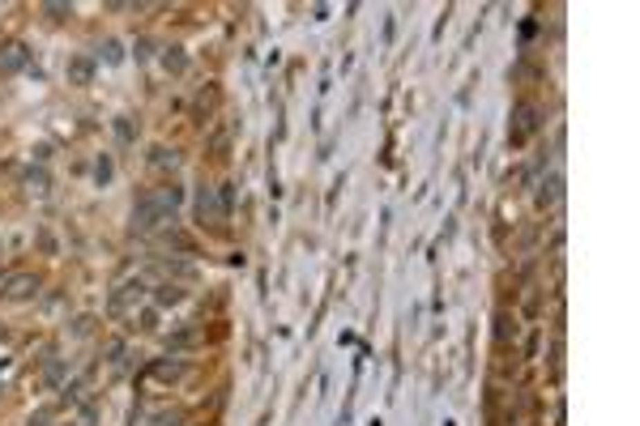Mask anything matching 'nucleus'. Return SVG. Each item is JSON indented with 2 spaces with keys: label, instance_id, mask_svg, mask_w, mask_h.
Returning a JSON list of instances; mask_svg holds the SVG:
<instances>
[{
  "label": "nucleus",
  "instance_id": "f257e3e1",
  "mask_svg": "<svg viewBox=\"0 0 640 426\" xmlns=\"http://www.w3.org/2000/svg\"><path fill=\"white\" fill-rule=\"evenodd\" d=\"M184 205V188L180 184H162V188H150L145 196H137L133 205V231L137 235H150L154 226L176 217V209Z\"/></svg>",
  "mask_w": 640,
  "mask_h": 426
},
{
  "label": "nucleus",
  "instance_id": "f03ea898",
  "mask_svg": "<svg viewBox=\"0 0 640 426\" xmlns=\"http://www.w3.org/2000/svg\"><path fill=\"white\" fill-rule=\"evenodd\" d=\"M39 290H43L39 273H5V278H0V298H5V303H30Z\"/></svg>",
  "mask_w": 640,
  "mask_h": 426
},
{
  "label": "nucleus",
  "instance_id": "7ed1b4c3",
  "mask_svg": "<svg viewBox=\"0 0 640 426\" xmlns=\"http://www.w3.org/2000/svg\"><path fill=\"white\" fill-rule=\"evenodd\" d=\"M538 124H543V119H538V107L534 103H521V107H516L512 111V128H508V145H516V149H521L534 133H538Z\"/></svg>",
  "mask_w": 640,
  "mask_h": 426
},
{
  "label": "nucleus",
  "instance_id": "20e7f679",
  "mask_svg": "<svg viewBox=\"0 0 640 426\" xmlns=\"http://www.w3.org/2000/svg\"><path fill=\"white\" fill-rule=\"evenodd\" d=\"M196 209V222H205V226H223L227 222V209H223V196H218V188H201L192 200Z\"/></svg>",
  "mask_w": 640,
  "mask_h": 426
},
{
  "label": "nucleus",
  "instance_id": "39448f33",
  "mask_svg": "<svg viewBox=\"0 0 640 426\" xmlns=\"http://www.w3.org/2000/svg\"><path fill=\"white\" fill-rule=\"evenodd\" d=\"M141 294H145V282H120V286H115V294H111V303H107V311H111V316L129 311Z\"/></svg>",
  "mask_w": 640,
  "mask_h": 426
},
{
  "label": "nucleus",
  "instance_id": "423d86ee",
  "mask_svg": "<svg viewBox=\"0 0 640 426\" xmlns=\"http://www.w3.org/2000/svg\"><path fill=\"white\" fill-rule=\"evenodd\" d=\"M30 64V47L26 43H5L0 47V72H21Z\"/></svg>",
  "mask_w": 640,
  "mask_h": 426
},
{
  "label": "nucleus",
  "instance_id": "0eeeda50",
  "mask_svg": "<svg viewBox=\"0 0 640 426\" xmlns=\"http://www.w3.org/2000/svg\"><path fill=\"white\" fill-rule=\"evenodd\" d=\"M94 68H98L94 56H73L68 60V86H90L94 81Z\"/></svg>",
  "mask_w": 640,
  "mask_h": 426
},
{
  "label": "nucleus",
  "instance_id": "6e6552de",
  "mask_svg": "<svg viewBox=\"0 0 640 426\" xmlns=\"http://www.w3.org/2000/svg\"><path fill=\"white\" fill-rule=\"evenodd\" d=\"M158 247H171V252H184V256H192V252H196V239H192V235H184L180 226H167V231L158 235Z\"/></svg>",
  "mask_w": 640,
  "mask_h": 426
},
{
  "label": "nucleus",
  "instance_id": "1a4fd4ad",
  "mask_svg": "<svg viewBox=\"0 0 640 426\" xmlns=\"http://www.w3.org/2000/svg\"><path fill=\"white\" fill-rule=\"evenodd\" d=\"M150 375H154V380H162V384H171V380H180V375H184V362L180 358H158L150 367Z\"/></svg>",
  "mask_w": 640,
  "mask_h": 426
},
{
  "label": "nucleus",
  "instance_id": "9d476101",
  "mask_svg": "<svg viewBox=\"0 0 640 426\" xmlns=\"http://www.w3.org/2000/svg\"><path fill=\"white\" fill-rule=\"evenodd\" d=\"M150 166L176 171V166H180V154H176V149H167V145H154V149H150Z\"/></svg>",
  "mask_w": 640,
  "mask_h": 426
},
{
  "label": "nucleus",
  "instance_id": "9b49d317",
  "mask_svg": "<svg viewBox=\"0 0 640 426\" xmlns=\"http://www.w3.org/2000/svg\"><path fill=\"white\" fill-rule=\"evenodd\" d=\"M154 303H158V307H176V303H184V290H180L176 282H162V286L154 290Z\"/></svg>",
  "mask_w": 640,
  "mask_h": 426
},
{
  "label": "nucleus",
  "instance_id": "f8f14e48",
  "mask_svg": "<svg viewBox=\"0 0 640 426\" xmlns=\"http://www.w3.org/2000/svg\"><path fill=\"white\" fill-rule=\"evenodd\" d=\"M21 184H26V188H30V192H39V196H43V192H47V188H52V175H47V171H43V166H30V171H26V175H21Z\"/></svg>",
  "mask_w": 640,
  "mask_h": 426
},
{
  "label": "nucleus",
  "instance_id": "ddd939ff",
  "mask_svg": "<svg viewBox=\"0 0 640 426\" xmlns=\"http://www.w3.org/2000/svg\"><path fill=\"white\" fill-rule=\"evenodd\" d=\"M124 358H129V345L120 341V337L103 341V362H111V367H124Z\"/></svg>",
  "mask_w": 640,
  "mask_h": 426
},
{
  "label": "nucleus",
  "instance_id": "4468645a",
  "mask_svg": "<svg viewBox=\"0 0 640 426\" xmlns=\"http://www.w3.org/2000/svg\"><path fill=\"white\" fill-rule=\"evenodd\" d=\"M559 192H563V180H559V175H551V180H543V188H538V205H555V200H559Z\"/></svg>",
  "mask_w": 640,
  "mask_h": 426
},
{
  "label": "nucleus",
  "instance_id": "2eb2a0df",
  "mask_svg": "<svg viewBox=\"0 0 640 426\" xmlns=\"http://www.w3.org/2000/svg\"><path fill=\"white\" fill-rule=\"evenodd\" d=\"M162 68H167V72H176V77H180V72L188 68V56H184V47H167V52H162Z\"/></svg>",
  "mask_w": 640,
  "mask_h": 426
},
{
  "label": "nucleus",
  "instance_id": "dca6fc26",
  "mask_svg": "<svg viewBox=\"0 0 640 426\" xmlns=\"http://www.w3.org/2000/svg\"><path fill=\"white\" fill-rule=\"evenodd\" d=\"M196 341H201V329H188V333L167 337V349H171V354H180V349H188V345H196Z\"/></svg>",
  "mask_w": 640,
  "mask_h": 426
},
{
  "label": "nucleus",
  "instance_id": "f3484780",
  "mask_svg": "<svg viewBox=\"0 0 640 426\" xmlns=\"http://www.w3.org/2000/svg\"><path fill=\"white\" fill-rule=\"evenodd\" d=\"M98 60H103V64H120V60H124V47H120V39H103V47H98Z\"/></svg>",
  "mask_w": 640,
  "mask_h": 426
},
{
  "label": "nucleus",
  "instance_id": "a211bd4d",
  "mask_svg": "<svg viewBox=\"0 0 640 426\" xmlns=\"http://www.w3.org/2000/svg\"><path fill=\"white\" fill-rule=\"evenodd\" d=\"M508 337H516V320H512L508 311H500V316H496V341L508 345Z\"/></svg>",
  "mask_w": 640,
  "mask_h": 426
},
{
  "label": "nucleus",
  "instance_id": "6ab92c4d",
  "mask_svg": "<svg viewBox=\"0 0 640 426\" xmlns=\"http://www.w3.org/2000/svg\"><path fill=\"white\" fill-rule=\"evenodd\" d=\"M111 175H115V166H111V158L103 154V158L94 162V184H98V188H107V184H111Z\"/></svg>",
  "mask_w": 640,
  "mask_h": 426
},
{
  "label": "nucleus",
  "instance_id": "aec40b11",
  "mask_svg": "<svg viewBox=\"0 0 640 426\" xmlns=\"http://www.w3.org/2000/svg\"><path fill=\"white\" fill-rule=\"evenodd\" d=\"M43 13L52 17V21H64V17H73V5H64V0H47Z\"/></svg>",
  "mask_w": 640,
  "mask_h": 426
},
{
  "label": "nucleus",
  "instance_id": "412c9836",
  "mask_svg": "<svg viewBox=\"0 0 640 426\" xmlns=\"http://www.w3.org/2000/svg\"><path fill=\"white\" fill-rule=\"evenodd\" d=\"M150 426H184V414L180 409H162V414L150 418Z\"/></svg>",
  "mask_w": 640,
  "mask_h": 426
},
{
  "label": "nucleus",
  "instance_id": "4be33fe9",
  "mask_svg": "<svg viewBox=\"0 0 640 426\" xmlns=\"http://www.w3.org/2000/svg\"><path fill=\"white\" fill-rule=\"evenodd\" d=\"M115 137L124 141V145H129V141L137 137V133H133V119H129V115H120V119H115Z\"/></svg>",
  "mask_w": 640,
  "mask_h": 426
},
{
  "label": "nucleus",
  "instance_id": "5701e85b",
  "mask_svg": "<svg viewBox=\"0 0 640 426\" xmlns=\"http://www.w3.org/2000/svg\"><path fill=\"white\" fill-rule=\"evenodd\" d=\"M133 320H137L141 333H154V329H158V311H141V316H133Z\"/></svg>",
  "mask_w": 640,
  "mask_h": 426
},
{
  "label": "nucleus",
  "instance_id": "b1692460",
  "mask_svg": "<svg viewBox=\"0 0 640 426\" xmlns=\"http://www.w3.org/2000/svg\"><path fill=\"white\" fill-rule=\"evenodd\" d=\"M94 333V316H77L73 320V337H90Z\"/></svg>",
  "mask_w": 640,
  "mask_h": 426
},
{
  "label": "nucleus",
  "instance_id": "393cba45",
  "mask_svg": "<svg viewBox=\"0 0 640 426\" xmlns=\"http://www.w3.org/2000/svg\"><path fill=\"white\" fill-rule=\"evenodd\" d=\"M64 371H68V362H52V367H47V384L56 388V384L64 380Z\"/></svg>",
  "mask_w": 640,
  "mask_h": 426
},
{
  "label": "nucleus",
  "instance_id": "a878e982",
  "mask_svg": "<svg viewBox=\"0 0 640 426\" xmlns=\"http://www.w3.org/2000/svg\"><path fill=\"white\" fill-rule=\"evenodd\" d=\"M150 56H154V43L141 39V43H137V60H150Z\"/></svg>",
  "mask_w": 640,
  "mask_h": 426
},
{
  "label": "nucleus",
  "instance_id": "bb28decb",
  "mask_svg": "<svg viewBox=\"0 0 640 426\" xmlns=\"http://www.w3.org/2000/svg\"><path fill=\"white\" fill-rule=\"evenodd\" d=\"M56 418V409H39L35 418H30V426H47V422H52Z\"/></svg>",
  "mask_w": 640,
  "mask_h": 426
},
{
  "label": "nucleus",
  "instance_id": "cd10ccee",
  "mask_svg": "<svg viewBox=\"0 0 640 426\" xmlns=\"http://www.w3.org/2000/svg\"><path fill=\"white\" fill-rule=\"evenodd\" d=\"M30 154H35V162H47V158H52V145H35Z\"/></svg>",
  "mask_w": 640,
  "mask_h": 426
},
{
  "label": "nucleus",
  "instance_id": "c85d7f7f",
  "mask_svg": "<svg viewBox=\"0 0 640 426\" xmlns=\"http://www.w3.org/2000/svg\"><path fill=\"white\" fill-rule=\"evenodd\" d=\"M39 247H43V252H56V243H52V235H47V231H39Z\"/></svg>",
  "mask_w": 640,
  "mask_h": 426
},
{
  "label": "nucleus",
  "instance_id": "c756f323",
  "mask_svg": "<svg viewBox=\"0 0 640 426\" xmlns=\"http://www.w3.org/2000/svg\"><path fill=\"white\" fill-rule=\"evenodd\" d=\"M0 341H5V324H0Z\"/></svg>",
  "mask_w": 640,
  "mask_h": 426
},
{
  "label": "nucleus",
  "instance_id": "7c9ffc66",
  "mask_svg": "<svg viewBox=\"0 0 640 426\" xmlns=\"http://www.w3.org/2000/svg\"><path fill=\"white\" fill-rule=\"evenodd\" d=\"M0 392H5V384H0Z\"/></svg>",
  "mask_w": 640,
  "mask_h": 426
}]
</instances>
